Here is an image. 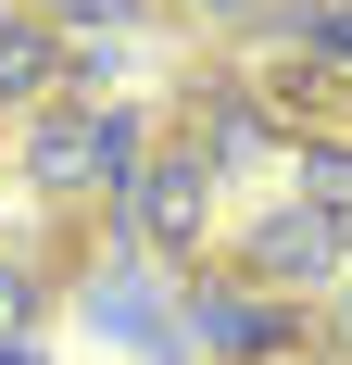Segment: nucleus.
<instances>
[{
    "label": "nucleus",
    "instance_id": "nucleus-7",
    "mask_svg": "<svg viewBox=\"0 0 352 365\" xmlns=\"http://www.w3.org/2000/svg\"><path fill=\"white\" fill-rule=\"evenodd\" d=\"M63 51L76 38L38 13V0H0V113H38V101H63Z\"/></svg>",
    "mask_w": 352,
    "mask_h": 365
},
{
    "label": "nucleus",
    "instance_id": "nucleus-12",
    "mask_svg": "<svg viewBox=\"0 0 352 365\" xmlns=\"http://www.w3.org/2000/svg\"><path fill=\"white\" fill-rule=\"evenodd\" d=\"M0 365H51V353H38V340H0Z\"/></svg>",
    "mask_w": 352,
    "mask_h": 365
},
{
    "label": "nucleus",
    "instance_id": "nucleus-5",
    "mask_svg": "<svg viewBox=\"0 0 352 365\" xmlns=\"http://www.w3.org/2000/svg\"><path fill=\"white\" fill-rule=\"evenodd\" d=\"M63 302H76L101 340H126V353H164V340H176V264L126 252V240H101V252H88V277H76Z\"/></svg>",
    "mask_w": 352,
    "mask_h": 365
},
{
    "label": "nucleus",
    "instance_id": "nucleus-13",
    "mask_svg": "<svg viewBox=\"0 0 352 365\" xmlns=\"http://www.w3.org/2000/svg\"><path fill=\"white\" fill-rule=\"evenodd\" d=\"M277 365H340V353H315V340H302V353H277Z\"/></svg>",
    "mask_w": 352,
    "mask_h": 365
},
{
    "label": "nucleus",
    "instance_id": "nucleus-4",
    "mask_svg": "<svg viewBox=\"0 0 352 365\" xmlns=\"http://www.w3.org/2000/svg\"><path fill=\"white\" fill-rule=\"evenodd\" d=\"M340 215H302V202H264V215L227 240V277H252V290H277V302H315L327 277H340Z\"/></svg>",
    "mask_w": 352,
    "mask_h": 365
},
{
    "label": "nucleus",
    "instance_id": "nucleus-11",
    "mask_svg": "<svg viewBox=\"0 0 352 365\" xmlns=\"http://www.w3.org/2000/svg\"><path fill=\"white\" fill-rule=\"evenodd\" d=\"M189 13H202L214 38H252V13H264V0H189Z\"/></svg>",
    "mask_w": 352,
    "mask_h": 365
},
{
    "label": "nucleus",
    "instance_id": "nucleus-6",
    "mask_svg": "<svg viewBox=\"0 0 352 365\" xmlns=\"http://www.w3.org/2000/svg\"><path fill=\"white\" fill-rule=\"evenodd\" d=\"M189 151L227 177V164H264V151H289V126H277V101H264L239 63H214V76H189Z\"/></svg>",
    "mask_w": 352,
    "mask_h": 365
},
{
    "label": "nucleus",
    "instance_id": "nucleus-8",
    "mask_svg": "<svg viewBox=\"0 0 352 365\" xmlns=\"http://www.w3.org/2000/svg\"><path fill=\"white\" fill-rule=\"evenodd\" d=\"M63 315V264L51 252H0V340H38Z\"/></svg>",
    "mask_w": 352,
    "mask_h": 365
},
{
    "label": "nucleus",
    "instance_id": "nucleus-9",
    "mask_svg": "<svg viewBox=\"0 0 352 365\" xmlns=\"http://www.w3.org/2000/svg\"><path fill=\"white\" fill-rule=\"evenodd\" d=\"M38 13H51V26H76V38H139L164 0H38Z\"/></svg>",
    "mask_w": 352,
    "mask_h": 365
},
{
    "label": "nucleus",
    "instance_id": "nucleus-3",
    "mask_svg": "<svg viewBox=\"0 0 352 365\" xmlns=\"http://www.w3.org/2000/svg\"><path fill=\"white\" fill-rule=\"evenodd\" d=\"M302 302H277V290H252V277H227V264H189L176 277V353L189 365H277V353H302Z\"/></svg>",
    "mask_w": 352,
    "mask_h": 365
},
{
    "label": "nucleus",
    "instance_id": "nucleus-2",
    "mask_svg": "<svg viewBox=\"0 0 352 365\" xmlns=\"http://www.w3.org/2000/svg\"><path fill=\"white\" fill-rule=\"evenodd\" d=\"M101 240H126V252H151V264H202L214 252V164L189 139H151L139 177L101 202Z\"/></svg>",
    "mask_w": 352,
    "mask_h": 365
},
{
    "label": "nucleus",
    "instance_id": "nucleus-1",
    "mask_svg": "<svg viewBox=\"0 0 352 365\" xmlns=\"http://www.w3.org/2000/svg\"><path fill=\"white\" fill-rule=\"evenodd\" d=\"M139 151H151V113H126V101H38L26 113L38 202H113V189L139 177Z\"/></svg>",
    "mask_w": 352,
    "mask_h": 365
},
{
    "label": "nucleus",
    "instance_id": "nucleus-10",
    "mask_svg": "<svg viewBox=\"0 0 352 365\" xmlns=\"http://www.w3.org/2000/svg\"><path fill=\"white\" fill-rule=\"evenodd\" d=\"M302 63H315L327 88H352V0H327V13H315V51H302Z\"/></svg>",
    "mask_w": 352,
    "mask_h": 365
}]
</instances>
